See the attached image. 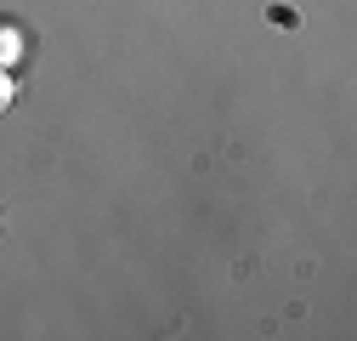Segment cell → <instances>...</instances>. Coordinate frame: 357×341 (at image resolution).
Segmentation results:
<instances>
[{
	"instance_id": "obj_1",
	"label": "cell",
	"mask_w": 357,
	"mask_h": 341,
	"mask_svg": "<svg viewBox=\"0 0 357 341\" xmlns=\"http://www.w3.org/2000/svg\"><path fill=\"white\" fill-rule=\"evenodd\" d=\"M17 46H23V40H17V29H12L6 17H0V68H6V63L17 57Z\"/></svg>"
},
{
	"instance_id": "obj_2",
	"label": "cell",
	"mask_w": 357,
	"mask_h": 341,
	"mask_svg": "<svg viewBox=\"0 0 357 341\" xmlns=\"http://www.w3.org/2000/svg\"><path fill=\"white\" fill-rule=\"evenodd\" d=\"M12 103V80H6V68H0V108Z\"/></svg>"
}]
</instances>
